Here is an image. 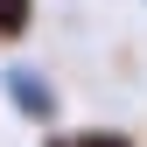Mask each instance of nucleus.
<instances>
[{
  "label": "nucleus",
  "instance_id": "f257e3e1",
  "mask_svg": "<svg viewBox=\"0 0 147 147\" xmlns=\"http://www.w3.org/2000/svg\"><path fill=\"white\" fill-rule=\"evenodd\" d=\"M0 91H7V105H14L28 126H49V133H56V119H63V91L49 84L35 63H14V56H7V63H0Z\"/></svg>",
  "mask_w": 147,
  "mask_h": 147
},
{
  "label": "nucleus",
  "instance_id": "7ed1b4c3",
  "mask_svg": "<svg viewBox=\"0 0 147 147\" xmlns=\"http://www.w3.org/2000/svg\"><path fill=\"white\" fill-rule=\"evenodd\" d=\"M42 147H133V133H119V126H77V133H49Z\"/></svg>",
  "mask_w": 147,
  "mask_h": 147
},
{
  "label": "nucleus",
  "instance_id": "f03ea898",
  "mask_svg": "<svg viewBox=\"0 0 147 147\" xmlns=\"http://www.w3.org/2000/svg\"><path fill=\"white\" fill-rule=\"evenodd\" d=\"M28 28H35V0H0V56H7V49H21Z\"/></svg>",
  "mask_w": 147,
  "mask_h": 147
}]
</instances>
